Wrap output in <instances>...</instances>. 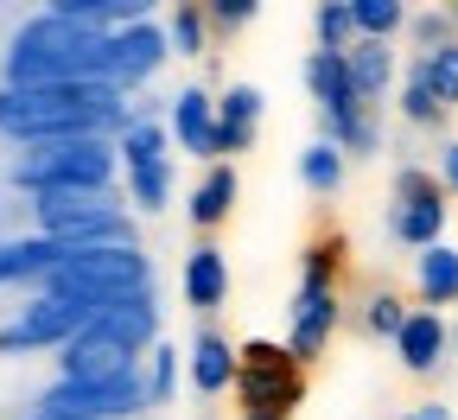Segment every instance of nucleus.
I'll use <instances>...</instances> for the list:
<instances>
[{
	"label": "nucleus",
	"mask_w": 458,
	"mask_h": 420,
	"mask_svg": "<svg viewBox=\"0 0 458 420\" xmlns=\"http://www.w3.org/2000/svg\"><path fill=\"white\" fill-rule=\"evenodd\" d=\"M102 338H114L122 350H134V356H147L153 344H159V299L153 293H140V299H128V306H108L102 319H89Z\"/></svg>",
	"instance_id": "6ab92c4d"
},
{
	"label": "nucleus",
	"mask_w": 458,
	"mask_h": 420,
	"mask_svg": "<svg viewBox=\"0 0 458 420\" xmlns=\"http://www.w3.org/2000/svg\"><path fill=\"white\" fill-rule=\"evenodd\" d=\"M179 382H185V350L153 344V350H147V401L165 407L172 395H179Z\"/></svg>",
	"instance_id": "7c9ffc66"
},
{
	"label": "nucleus",
	"mask_w": 458,
	"mask_h": 420,
	"mask_svg": "<svg viewBox=\"0 0 458 420\" xmlns=\"http://www.w3.org/2000/svg\"><path fill=\"white\" fill-rule=\"evenodd\" d=\"M45 299H64V306L83 313H108V306H128V299L153 293V255H140V243H102V249H71L45 280Z\"/></svg>",
	"instance_id": "7ed1b4c3"
},
{
	"label": "nucleus",
	"mask_w": 458,
	"mask_h": 420,
	"mask_svg": "<svg viewBox=\"0 0 458 420\" xmlns=\"http://www.w3.org/2000/svg\"><path fill=\"white\" fill-rule=\"evenodd\" d=\"M344 64H351V83H357V96L376 108L388 90H394V77H401V57H394V45H382V39H357L351 51H344Z\"/></svg>",
	"instance_id": "aec40b11"
},
{
	"label": "nucleus",
	"mask_w": 458,
	"mask_h": 420,
	"mask_svg": "<svg viewBox=\"0 0 458 420\" xmlns=\"http://www.w3.org/2000/svg\"><path fill=\"white\" fill-rule=\"evenodd\" d=\"M108 32H89L64 13H38L7 45V90H64V83H102Z\"/></svg>",
	"instance_id": "f03ea898"
},
{
	"label": "nucleus",
	"mask_w": 458,
	"mask_h": 420,
	"mask_svg": "<svg viewBox=\"0 0 458 420\" xmlns=\"http://www.w3.org/2000/svg\"><path fill=\"white\" fill-rule=\"evenodd\" d=\"M165 134H172V147H179V153H191V159L216 166V159H223V128H216V96H210L204 83H185L179 96L165 102Z\"/></svg>",
	"instance_id": "ddd939ff"
},
{
	"label": "nucleus",
	"mask_w": 458,
	"mask_h": 420,
	"mask_svg": "<svg viewBox=\"0 0 458 420\" xmlns=\"http://www.w3.org/2000/svg\"><path fill=\"white\" fill-rule=\"evenodd\" d=\"M71 249L64 243H51V236H26V243H0V287H13V280H45L57 261H64Z\"/></svg>",
	"instance_id": "b1692460"
},
{
	"label": "nucleus",
	"mask_w": 458,
	"mask_h": 420,
	"mask_svg": "<svg viewBox=\"0 0 458 420\" xmlns=\"http://www.w3.org/2000/svg\"><path fill=\"white\" fill-rule=\"evenodd\" d=\"M165 57H172V45H165V20L122 26V32H108L102 83H108V90H122V96H134V90H147V83L165 71Z\"/></svg>",
	"instance_id": "9d476101"
},
{
	"label": "nucleus",
	"mask_w": 458,
	"mask_h": 420,
	"mask_svg": "<svg viewBox=\"0 0 458 420\" xmlns=\"http://www.w3.org/2000/svg\"><path fill=\"white\" fill-rule=\"evenodd\" d=\"M408 299L401 293H388V287H376L369 299H363V313H357V325H363V338H376V344H394L401 338V325H408Z\"/></svg>",
	"instance_id": "cd10ccee"
},
{
	"label": "nucleus",
	"mask_w": 458,
	"mask_h": 420,
	"mask_svg": "<svg viewBox=\"0 0 458 420\" xmlns=\"http://www.w3.org/2000/svg\"><path fill=\"white\" fill-rule=\"evenodd\" d=\"M394 115L408 128H445V102L433 96V83H427V71H420V57H408V71H401V90H394Z\"/></svg>",
	"instance_id": "a878e982"
},
{
	"label": "nucleus",
	"mask_w": 458,
	"mask_h": 420,
	"mask_svg": "<svg viewBox=\"0 0 458 420\" xmlns=\"http://www.w3.org/2000/svg\"><path fill=\"white\" fill-rule=\"evenodd\" d=\"M140 370V356L122 350L114 338H102L96 325L83 338L64 344V356H57V382H77V389H114V382H128Z\"/></svg>",
	"instance_id": "f8f14e48"
},
{
	"label": "nucleus",
	"mask_w": 458,
	"mask_h": 420,
	"mask_svg": "<svg viewBox=\"0 0 458 420\" xmlns=\"http://www.w3.org/2000/svg\"><path fill=\"white\" fill-rule=\"evenodd\" d=\"M185 376L191 389L210 401V395H229L236 389V344H229L216 325H198L191 331V350H185Z\"/></svg>",
	"instance_id": "2eb2a0df"
},
{
	"label": "nucleus",
	"mask_w": 458,
	"mask_h": 420,
	"mask_svg": "<svg viewBox=\"0 0 458 420\" xmlns=\"http://www.w3.org/2000/svg\"><path fill=\"white\" fill-rule=\"evenodd\" d=\"M32 420H64V414H32Z\"/></svg>",
	"instance_id": "58836bf2"
},
{
	"label": "nucleus",
	"mask_w": 458,
	"mask_h": 420,
	"mask_svg": "<svg viewBox=\"0 0 458 420\" xmlns=\"http://www.w3.org/2000/svg\"><path fill=\"white\" fill-rule=\"evenodd\" d=\"M414 299H420L427 313L458 306V249L452 243H433V249L414 255Z\"/></svg>",
	"instance_id": "4be33fe9"
},
{
	"label": "nucleus",
	"mask_w": 458,
	"mask_h": 420,
	"mask_svg": "<svg viewBox=\"0 0 458 420\" xmlns=\"http://www.w3.org/2000/svg\"><path fill=\"white\" fill-rule=\"evenodd\" d=\"M408 39H414V57H433L439 45H452V39H458V13H445V7L408 13Z\"/></svg>",
	"instance_id": "473e14b6"
},
{
	"label": "nucleus",
	"mask_w": 458,
	"mask_h": 420,
	"mask_svg": "<svg viewBox=\"0 0 458 420\" xmlns=\"http://www.w3.org/2000/svg\"><path fill=\"white\" fill-rule=\"evenodd\" d=\"M236 420H293L306 407V370L280 338L236 344Z\"/></svg>",
	"instance_id": "20e7f679"
},
{
	"label": "nucleus",
	"mask_w": 458,
	"mask_h": 420,
	"mask_svg": "<svg viewBox=\"0 0 458 420\" xmlns=\"http://www.w3.org/2000/svg\"><path fill=\"white\" fill-rule=\"evenodd\" d=\"M445 217H452V198H445V185H439V172H427V166H394V192H388V236L401 249H433V243H445Z\"/></svg>",
	"instance_id": "6e6552de"
},
{
	"label": "nucleus",
	"mask_w": 458,
	"mask_h": 420,
	"mask_svg": "<svg viewBox=\"0 0 458 420\" xmlns=\"http://www.w3.org/2000/svg\"><path fill=\"white\" fill-rule=\"evenodd\" d=\"M312 39H318V51H351V45H357L351 0H318V13H312Z\"/></svg>",
	"instance_id": "2f4dec72"
},
{
	"label": "nucleus",
	"mask_w": 458,
	"mask_h": 420,
	"mask_svg": "<svg viewBox=\"0 0 458 420\" xmlns=\"http://www.w3.org/2000/svg\"><path fill=\"white\" fill-rule=\"evenodd\" d=\"M38 236L64 249H102V243H134V217L114 192H45L32 198Z\"/></svg>",
	"instance_id": "423d86ee"
},
{
	"label": "nucleus",
	"mask_w": 458,
	"mask_h": 420,
	"mask_svg": "<svg viewBox=\"0 0 458 420\" xmlns=\"http://www.w3.org/2000/svg\"><path fill=\"white\" fill-rule=\"evenodd\" d=\"M344 287H293V299H286V350H293V364L312 370L318 356L331 350V338L344 331Z\"/></svg>",
	"instance_id": "1a4fd4ad"
},
{
	"label": "nucleus",
	"mask_w": 458,
	"mask_h": 420,
	"mask_svg": "<svg viewBox=\"0 0 458 420\" xmlns=\"http://www.w3.org/2000/svg\"><path fill=\"white\" fill-rule=\"evenodd\" d=\"M420 71H427L433 96H439L445 108H458V39H452V45H439L433 57H420Z\"/></svg>",
	"instance_id": "72a5a7b5"
},
{
	"label": "nucleus",
	"mask_w": 458,
	"mask_h": 420,
	"mask_svg": "<svg viewBox=\"0 0 458 420\" xmlns=\"http://www.w3.org/2000/svg\"><path fill=\"white\" fill-rule=\"evenodd\" d=\"M134 102L108 83H64V90H0V134L20 147L45 141H122Z\"/></svg>",
	"instance_id": "f257e3e1"
},
{
	"label": "nucleus",
	"mask_w": 458,
	"mask_h": 420,
	"mask_svg": "<svg viewBox=\"0 0 458 420\" xmlns=\"http://www.w3.org/2000/svg\"><path fill=\"white\" fill-rule=\"evenodd\" d=\"M401 420H452V407H445V401H414Z\"/></svg>",
	"instance_id": "e433bc0d"
},
{
	"label": "nucleus",
	"mask_w": 458,
	"mask_h": 420,
	"mask_svg": "<svg viewBox=\"0 0 458 420\" xmlns=\"http://www.w3.org/2000/svg\"><path fill=\"white\" fill-rule=\"evenodd\" d=\"M439 185H445V198H458V141L439 147Z\"/></svg>",
	"instance_id": "c9c22d12"
},
{
	"label": "nucleus",
	"mask_w": 458,
	"mask_h": 420,
	"mask_svg": "<svg viewBox=\"0 0 458 420\" xmlns=\"http://www.w3.org/2000/svg\"><path fill=\"white\" fill-rule=\"evenodd\" d=\"M300 77H306V90H312L318 115H337V108L363 102V96H357V83H351V64H344V51H312Z\"/></svg>",
	"instance_id": "5701e85b"
},
{
	"label": "nucleus",
	"mask_w": 458,
	"mask_h": 420,
	"mask_svg": "<svg viewBox=\"0 0 458 420\" xmlns=\"http://www.w3.org/2000/svg\"><path fill=\"white\" fill-rule=\"evenodd\" d=\"M452 356H458V319H452Z\"/></svg>",
	"instance_id": "4c0bfd02"
},
{
	"label": "nucleus",
	"mask_w": 458,
	"mask_h": 420,
	"mask_svg": "<svg viewBox=\"0 0 458 420\" xmlns=\"http://www.w3.org/2000/svg\"><path fill=\"white\" fill-rule=\"evenodd\" d=\"M344 166H351V159H344L325 134L300 153V185L312 192V198H331V192H344Z\"/></svg>",
	"instance_id": "bb28decb"
},
{
	"label": "nucleus",
	"mask_w": 458,
	"mask_h": 420,
	"mask_svg": "<svg viewBox=\"0 0 458 420\" xmlns=\"http://www.w3.org/2000/svg\"><path fill=\"white\" fill-rule=\"evenodd\" d=\"M122 153L114 141H45L26 147V159L13 166V185L45 198V192H114Z\"/></svg>",
	"instance_id": "39448f33"
},
{
	"label": "nucleus",
	"mask_w": 458,
	"mask_h": 420,
	"mask_svg": "<svg viewBox=\"0 0 458 420\" xmlns=\"http://www.w3.org/2000/svg\"><path fill=\"white\" fill-rule=\"evenodd\" d=\"M261 115H267V96H261V83H229V90H216L223 159H236V153H249V147H255V134H261Z\"/></svg>",
	"instance_id": "f3484780"
},
{
	"label": "nucleus",
	"mask_w": 458,
	"mask_h": 420,
	"mask_svg": "<svg viewBox=\"0 0 458 420\" xmlns=\"http://www.w3.org/2000/svg\"><path fill=\"white\" fill-rule=\"evenodd\" d=\"M318 128H325V141H331L344 159L382 153V122H376L369 102H351V108H337V115H318Z\"/></svg>",
	"instance_id": "412c9836"
},
{
	"label": "nucleus",
	"mask_w": 458,
	"mask_h": 420,
	"mask_svg": "<svg viewBox=\"0 0 458 420\" xmlns=\"http://www.w3.org/2000/svg\"><path fill=\"white\" fill-rule=\"evenodd\" d=\"M89 319H96V313L64 306V299H45V293H38L32 306H26L7 331H0V356H13V350H51V344L64 350L71 338H83V331H89Z\"/></svg>",
	"instance_id": "9b49d317"
},
{
	"label": "nucleus",
	"mask_w": 458,
	"mask_h": 420,
	"mask_svg": "<svg viewBox=\"0 0 458 420\" xmlns=\"http://www.w3.org/2000/svg\"><path fill=\"white\" fill-rule=\"evenodd\" d=\"M204 13H210V32H242V26H255V0H204Z\"/></svg>",
	"instance_id": "f704fd0d"
},
{
	"label": "nucleus",
	"mask_w": 458,
	"mask_h": 420,
	"mask_svg": "<svg viewBox=\"0 0 458 420\" xmlns=\"http://www.w3.org/2000/svg\"><path fill=\"white\" fill-rule=\"evenodd\" d=\"M351 20H357V39H382V45H394L408 32V7L401 0H351Z\"/></svg>",
	"instance_id": "c756f323"
},
{
	"label": "nucleus",
	"mask_w": 458,
	"mask_h": 420,
	"mask_svg": "<svg viewBox=\"0 0 458 420\" xmlns=\"http://www.w3.org/2000/svg\"><path fill=\"white\" fill-rule=\"evenodd\" d=\"M236 198H242V178H236V166L229 159H216V166H204V178L191 185V204H185V217H191V229L210 243V229H223L229 217H236Z\"/></svg>",
	"instance_id": "a211bd4d"
},
{
	"label": "nucleus",
	"mask_w": 458,
	"mask_h": 420,
	"mask_svg": "<svg viewBox=\"0 0 458 420\" xmlns=\"http://www.w3.org/2000/svg\"><path fill=\"white\" fill-rule=\"evenodd\" d=\"M344 274H351V236L344 229L312 236L300 255V287H344Z\"/></svg>",
	"instance_id": "393cba45"
},
{
	"label": "nucleus",
	"mask_w": 458,
	"mask_h": 420,
	"mask_svg": "<svg viewBox=\"0 0 458 420\" xmlns=\"http://www.w3.org/2000/svg\"><path fill=\"white\" fill-rule=\"evenodd\" d=\"M179 293H185V306L191 313H223V299H229V255L216 243H191L185 268H179Z\"/></svg>",
	"instance_id": "dca6fc26"
},
{
	"label": "nucleus",
	"mask_w": 458,
	"mask_h": 420,
	"mask_svg": "<svg viewBox=\"0 0 458 420\" xmlns=\"http://www.w3.org/2000/svg\"><path fill=\"white\" fill-rule=\"evenodd\" d=\"M114 153H122V172H128V210L153 217L172 204V134L165 122L140 102L134 122L122 128V141H114Z\"/></svg>",
	"instance_id": "0eeeda50"
},
{
	"label": "nucleus",
	"mask_w": 458,
	"mask_h": 420,
	"mask_svg": "<svg viewBox=\"0 0 458 420\" xmlns=\"http://www.w3.org/2000/svg\"><path fill=\"white\" fill-rule=\"evenodd\" d=\"M445 350H452V325H445V313L414 306L408 325H401V338H394L401 370H408V376H439V370H445Z\"/></svg>",
	"instance_id": "4468645a"
},
{
	"label": "nucleus",
	"mask_w": 458,
	"mask_h": 420,
	"mask_svg": "<svg viewBox=\"0 0 458 420\" xmlns=\"http://www.w3.org/2000/svg\"><path fill=\"white\" fill-rule=\"evenodd\" d=\"M165 45H172V57H204L210 51V13L179 0V7L165 13Z\"/></svg>",
	"instance_id": "c85d7f7f"
}]
</instances>
